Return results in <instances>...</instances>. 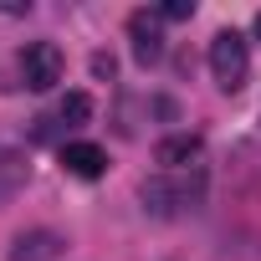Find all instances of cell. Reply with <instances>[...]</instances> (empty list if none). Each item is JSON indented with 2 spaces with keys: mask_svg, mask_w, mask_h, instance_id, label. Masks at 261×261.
<instances>
[{
  "mask_svg": "<svg viewBox=\"0 0 261 261\" xmlns=\"http://www.w3.org/2000/svg\"><path fill=\"white\" fill-rule=\"evenodd\" d=\"M62 169L77 174V179H97V174L108 169V154H102L97 144H67V149H62Z\"/></svg>",
  "mask_w": 261,
  "mask_h": 261,
  "instance_id": "cell-6",
  "label": "cell"
},
{
  "mask_svg": "<svg viewBox=\"0 0 261 261\" xmlns=\"http://www.w3.org/2000/svg\"><path fill=\"white\" fill-rule=\"evenodd\" d=\"M26 174H31V164H26L21 149H6V154H0V205H6V200L26 185Z\"/></svg>",
  "mask_w": 261,
  "mask_h": 261,
  "instance_id": "cell-7",
  "label": "cell"
},
{
  "mask_svg": "<svg viewBox=\"0 0 261 261\" xmlns=\"http://www.w3.org/2000/svg\"><path fill=\"white\" fill-rule=\"evenodd\" d=\"M62 72H67V57H62L57 41H31V46L21 51V82H26L31 92H51V87L62 82Z\"/></svg>",
  "mask_w": 261,
  "mask_h": 261,
  "instance_id": "cell-2",
  "label": "cell"
},
{
  "mask_svg": "<svg viewBox=\"0 0 261 261\" xmlns=\"http://www.w3.org/2000/svg\"><path fill=\"white\" fill-rule=\"evenodd\" d=\"M57 118H62L67 128H82V123L92 118V97H87V92H67L62 108H57Z\"/></svg>",
  "mask_w": 261,
  "mask_h": 261,
  "instance_id": "cell-8",
  "label": "cell"
},
{
  "mask_svg": "<svg viewBox=\"0 0 261 261\" xmlns=\"http://www.w3.org/2000/svg\"><path fill=\"white\" fill-rule=\"evenodd\" d=\"M210 77L220 92H241L246 77H251V51H246V36L241 31H215L210 41Z\"/></svg>",
  "mask_w": 261,
  "mask_h": 261,
  "instance_id": "cell-1",
  "label": "cell"
},
{
  "mask_svg": "<svg viewBox=\"0 0 261 261\" xmlns=\"http://www.w3.org/2000/svg\"><path fill=\"white\" fill-rule=\"evenodd\" d=\"M128 36H134V57L144 67H154L164 57V31H159V11H134L128 16Z\"/></svg>",
  "mask_w": 261,
  "mask_h": 261,
  "instance_id": "cell-4",
  "label": "cell"
},
{
  "mask_svg": "<svg viewBox=\"0 0 261 261\" xmlns=\"http://www.w3.org/2000/svg\"><path fill=\"white\" fill-rule=\"evenodd\" d=\"M159 16H164V21H190L195 6H190V0H169V6H159Z\"/></svg>",
  "mask_w": 261,
  "mask_h": 261,
  "instance_id": "cell-9",
  "label": "cell"
},
{
  "mask_svg": "<svg viewBox=\"0 0 261 261\" xmlns=\"http://www.w3.org/2000/svg\"><path fill=\"white\" fill-rule=\"evenodd\" d=\"M113 72H118V62H113L108 51H97V57H92V77H113Z\"/></svg>",
  "mask_w": 261,
  "mask_h": 261,
  "instance_id": "cell-10",
  "label": "cell"
},
{
  "mask_svg": "<svg viewBox=\"0 0 261 261\" xmlns=\"http://www.w3.org/2000/svg\"><path fill=\"white\" fill-rule=\"evenodd\" d=\"M200 159H205V139H200V134H169V139L154 144V164L169 169V174L200 169Z\"/></svg>",
  "mask_w": 261,
  "mask_h": 261,
  "instance_id": "cell-3",
  "label": "cell"
},
{
  "mask_svg": "<svg viewBox=\"0 0 261 261\" xmlns=\"http://www.w3.org/2000/svg\"><path fill=\"white\" fill-rule=\"evenodd\" d=\"M62 251H67V241L57 230H26V236H16L11 261H62Z\"/></svg>",
  "mask_w": 261,
  "mask_h": 261,
  "instance_id": "cell-5",
  "label": "cell"
},
{
  "mask_svg": "<svg viewBox=\"0 0 261 261\" xmlns=\"http://www.w3.org/2000/svg\"><path fill=\"white\" fill-rule=\"evenodd\" d=\"M256 36H261V16H256Z\"/></svg>",
  "mask_w": 261,
  "mask_h": 261,
  "instance_id": "cell-11",
  "label": "cell"
}]
</instances>
